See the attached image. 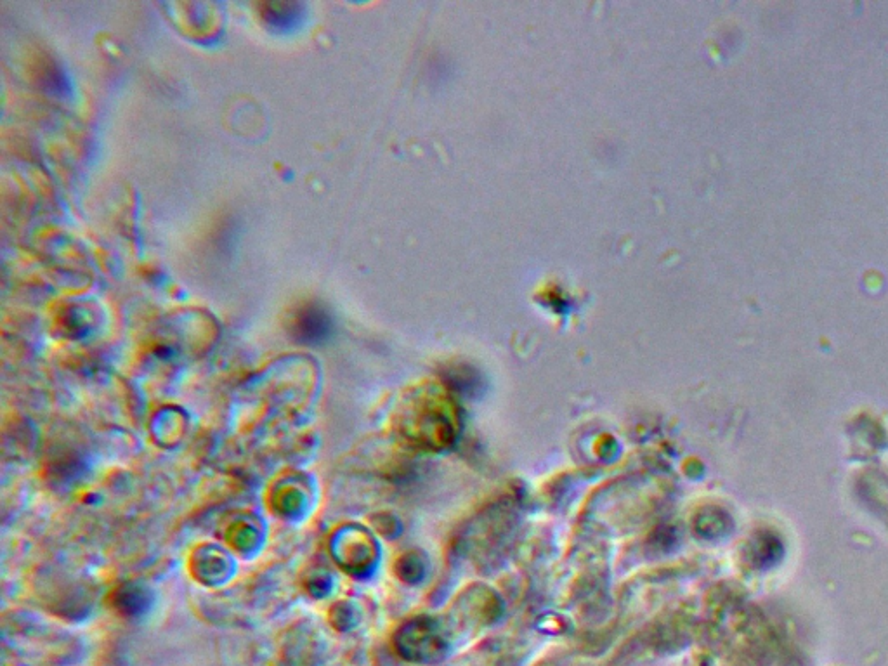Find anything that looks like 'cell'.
<instances>
[{"mask_svg": "<svg viewBox=\"0 0 888 666\" xmlns=\"http://www.w3.org/2000/svg\"><path fill=\"white\" fill-rule=\"evenodd\" d=\"M262 18L278 32L294 30L302 18V6L297 2H268L262 6Z\"/></svg>", "mask_w": 888, "mask_h": 666, "instance_id": "cell-2", "label": "cell"}, {"mask_svg": "<svg viewBox=\"0 0 888 666\" xmlns=\"http://www.w3.org/2000/svg\"><path fill=\"white\" fill-rule=\"evenodd\" d=\"M332 332V321L325 309L320 306H306L301 309L294 321V335L302 342L318 344Z\"/></svg>", "mask_w": 888, "mask_h": 666, "instance_id": "cell-1", "label": "cell"}]
</instances>
